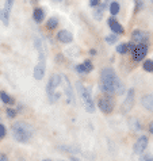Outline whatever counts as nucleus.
Wrapping results in <instances>:
<instances>
[{
    "instance_id": "nucleus-34",
    "label": "nucleus",
    "mask_w": 153,
    "mask_h": 161,
    "mask_svg": "<svg viewBox=\"0 0 153 161\" xmlns=\"http://www.w3.org/2000/svg\"><path fill=\"white\" fill-rule=\"evenodd\" d=\"M43 161H52V160H43Z\"/></svg>"
},
{
    "instance_id": "nucleus-2",
    "label": "nucleus",
    "mask_w": 153,
    "mask_h": 161,
    "mask_svg": "<svg viewBox=\"0 0 153 161\" xmlns=\"http://www.w3.org/2000/svg\"><path fill=\"white\" fill-rule=\"evenodd\" d=\"M35 47L39 53V58L34 68V77L37 80H42L45 76V70H46V49L41 39H35Z\"/></svg>"
},
{
    "instance_id": "nucleus-20",
    "label": "nucleus",
    "mask_w": 153,
    "mask_h": 161,
    "mask_svg": "<svg viewBox=\"0 0 153 161\" xmlns=\"http://www.w3.org/2000/svg\"><path fill=\"white\" fill-rule=\"evenodd\" d=\"M110 12H111V15H116L119 12V3L118 2L110 3Z\"/></svg>"
},
{
    "instance_id": "nucleus-28",
    "label": "nucleus",
    "mask_w": 153,
    "mask_h": 161,
    "mask_svg": "<svg viewBox=\"0 0 153 161\" xmlns=\"http://www.w3.org/2000/svg\"><path fill=\"white\" fill-rule=\"evenodd\" d=\"M144 6V3L142 2H136V8H134V12H138V10Z\"/></svg>"
},
{
    "instance_id": "nucleus-7",
    "label": "nucleus",
    "mask_w": 153,
    "mask_h": 161,
    "mask_svg": "<svg viewBox=\"0 0 153 161\" xmlns=\"http://www.w3.org/2000/svg\"><path fill=\"white\" fill-rule=\"evenodd\" d=\"M134 95H136L134 89L133 88H129L128 96H126L125 102L122 103V107H121V113H122V114H128L129 111L133 108V106H134Z\"/></svg>"
},
{
    "instance_id": "nucleus-11",
    "label": "nucleus",
    "mask_w": 153,
    "mask_h": 161,
    "mask_svg": "<svg viewBox=\"0 0 153 161\" xmlns=\"http://www.w3.org/2000/svg\"><path fill=\"white\" fill-rule=\"evenodd\" d=\"M107 23H109V27L111 29V31H112V33H114L115 35H121V34L125 33L123 26L121 25L114 16H110L109 19H107Z\"/></svg>"
},
{
    "instance_id": "nucleus-8",
    "label": "nucleus",
    "mask_w": 153,
    "mask_h": 161,
    "mask_svg": "<svg viewBox=\"0 0 153 161\" xmlns=\"http://www.w3.org/2000/svg\"><path fill=\"white\" fill-rule=\"evenodd\" d=\"M132 42L133 43H149V34L146 33V31H144V30H134L133 31V34H132Z\"/></svg>"
},
{
    "instance_id": "nucleus-27",
    "label": "nucleus",
    "mask_w": 153,
    "mask_h": 161,
    "mask_svg": "<svg viewBox=\"0 0 153 161\" xmlns=\"http://www.w3.org/2000/svg\"><path fill=\"white\" fill-rule=\"evenodd\" d=\"M7 115L10 118H15L16 117V111L14 108H7Z\"/></svg>"
},
{
    "instance_id": "nucleus-25",
    "label": "nucleus",
    "mask_w": 153,
    "mask_h": 161,
    "mask_svg": "<svg viewBox=\"0 0 153 161\" xmlns=\"http://www.w3.org/2000/svg\"><path fill=\"white\" fill-rule=\"evenodd\" d=\"M12 6H14V2H11V0H10V2H6V3H4V8H3V10L10 14V11H11Z\"/></svg>"
},
{
    "instance_id": "nucleus-31",
    "label": "nucleus",
    "mask_w": 153,
    "mask_h": 161,
    "mask_svg": "<svg viewBox=\"0 0 153 161\" xmlns=\"http://www.w3.org/2000/svg\"><path fill=\"white\" fill-rule=\"evenodd\" d=\"M0 161H8V158H7V156L4 154V153H2L0 154Z\"/></svg>"
},
{
    "instance_id": "nucleus-13",
    "label": "nucleus",
    "mask_w": 153,
    "mask_h": 161,
    "mask_svg": "<svg viewBox=\"0 0 153 161\" xmlns=\"http://www.w3.org/2000/svg\"><path fill=\"white\" fill-rule=\"evenodd\" d=\"M75 69H76V72H79V73H89L94 69V64L91 62V60H84L82 64L76 65Z\"/></svg>"
},
{
    "instance_id": "nucleus-19",
    "label": "nucleus",
    "mask_w": 153,
    "mask_h": 161,
    "mask_svg": "<svg viewBox=\"0 0 153 161\" xmlns=\"http://www.w3.org/2000/svg\"><path fill=\"white\" fill-rule=\"evenodd\" d=\"M57 25H58V19L57 18H49L48 22H46V27L48 29H56L57 27Z\"/></svg>"
},
{
    "instance_id": "nucleus-18",
    "label": "nucleus",
    "mask_w": 153,
    "mask_h": 161,
    "mask_svg": "<svg viewBox=\"0 0 153 161\" xmlns=\"http://www.w3.org/2000/svg\"><path fill=\"white\" fill-rule=\"evenodd\" d=\"M107 6L106 3H103V4H99V6L96 7V11L94 12V16H95V19H102V14H103V8H105Z\"/></svg>"
},
{
    "instance_id": "nucleus-4",
    "label": "nucleus",
    "mask_w": 153,
    "mask_h": 161,
    "mask_svg": "<svg viewBox=\"0 0 153 161\" xmlns=\"http://www.w3.org/2000/svg\"><path fill=\"white\" fill-rule=\"evenodd\" d=\"M76 87H77V91H79L80 96H82V99H83L85 110H87L88 113H94V111H95V102H94V99H92L91 89H89L88 87H85L84 84L80 83V81L76 83Z\"/></svg>"
},
{
    "instance_id": "nucleus-14",
    "label": "nucleus",
    "mask_w": 153,
    "mask_h": 161,
    "mask_svg": "<svg viewBox=\"0 0 153 161\" xmlns=\"http://www.w3.org/2000/svg\"><path fill=\"white\" fill-rule=\"evenodd\" d=\"M57 39L62 43H71L73 41V35H72V33L68 30H61V31H58V34H57Z\"/></svg>"
},
{
    "instance_id": "nucleus-6",
    "label": "nucleus",
    "mask_w": 153,
    "mask_h": 161,
    "mask_svg": "<svg viewBox=\"0 0 153 161\" xmlns=\"http://www.w3.org/2000/svg\"><path fill=\"white\" fill-rule=\"evenodd\" d=\"M148 54V45L146 43H138L136 45V47L132 52V57L136 62H139L145 58V56Z\"/></svg>"
},
{
    "instance_id": "nucleus-21",
    "label": "nucleus",
    "mask_w": 153,
    "mask_h": 161,
    "mask_svg": "<svg viewBox=\"0 0 153 161\" xmlns=\"http://www.w3.org/2000/svg\"><path fill=\"white\" fill-rule=\"evenodd\" d=\"M142 68L146 70V72H150L153 73V61L152 60H145L142 64Z\"/></svg>"
},
{
    "instance_id": "nucleus-12",
    "label": "nucleus",
    "mask_w": 153,
    "mask_h": 161,
    "mask_svg": "<svg viewBox=\"0 0 153 161\" xmlns=\"http://www.w3.org/2000/svg\"><path fill=\"white\" fill-rule=\"evenodd\" d=\"M146 146H148V137L146 136H141L137 140L136 144H134L133 150H134V153L136 154H142L144 150L146 149Z\"/></svg>"
},
{
    "instance_id": "nucleus-1",
    "label": "nucleus",
    "mask_w": 153,
    "mask_h": 161,
    "mask_svg": "<svg viewBox=\"0 0 153 161\" xmlns=\"http://www.w3.org/2000/svg\"><path fill=\"white\" fill-rule=\"evenodd\" d=\"M100 88L107 95H122L125 92V84L112 68H103L100 72Z\"/></svg>"
},
{
    "instance_id": "nucleus-17",
    "label": "nucleus",
    "mask_w": 153,
    "mask_h": 161,
    "mask_svg": "<svg viewBox=\"0 0 153 161\" xmlns=\"http://www.w3.org/2000/svg\"><path fill=\"white\" fill-rule=\"evenodd\" d=\"M0 99H2L3 103H6V104H10V106L15 104V99L12 96L8 95L6 91H0Z\"/></svg>"
},
{
    "instance_id": "nucleus-15",
    "label": "nucleus",
    "mask_w": 153,
    "mask_h": 161,
    "mask_svg": "<svg viewBox=\"0 0 153 161\" xmlns=\"http://www.w3.org/2000/svg\"><path fill=\"white\" fill-rule=\"evenodd\" d=\"M141 104L145 107L148 111L153 113V93H148L141 97Z\"/></svg>"
},
{
    "instance_id": "nucleus-33",
    "label": "nucleus",
    "mask_w": 153,
    "mask_h": 161,
    "mask_svg": "<svg viewBox=\"0 0 153 161\" xmlns=\"http://www.w3.org/2000/svg\"><path fill=\"white\" fill-rule=\"evenodd\" d=\"M149 130H150V133L153 134V122H152V123L149 125Z\"/></svg>"
},
{
    "instance_id": "nucleus-9",
    "label": "nucleus",
    "mask_w": 153,
    "mask_h": 161,
    "mask_svg": "<svg viewBox=\"0 0 153 161\" xmlns=\"http://www.w3.org/2000/svg\"><path fill=\"white\" fill-rule=\"evenodd\" d=\"M61 81L64 83V93L66 95L68 103H73L75 102V93H73V88H72V84L69 81V79L64 75V76H61Z\"/></svg>"
},
{
    "instance_id": "nucleus-24",
    "label": "nucleus",
    "mask_w": 153,
    "mask_h": 161,
    "mask_svg": "<svg viewBox=\"0 0 153 161\" xmlns=\"http://www.w3.org/2000/svg\"><path fill=\"white\" fill-rule=\"evenodd\" d=\"M116 39H118V35L110 34V35H107V37H106V42H107V43H110V45H112V43H115V42H116Z\"/></svg>"
},
{
    "instance_id": "nucleus-32",
    "label": "nucleus",
    "mask_w": 153,
    "mask_h": 161,
    "mask_svg": "<svg viewBox=\"0 0 153 161\" xmlns=\"http://www.w3.org/2000/svg\"><path fill=\"white\" fill-rule=\"evenodd\" d=\"M89 54L95 56V54H96V50H95V49H91V50H89Z\"/></svg>"
},
{
    "instance_id": "nucleus-16",
    "label": "nucleus",
    "mask_w": 153,
    "mask_h": 161,
    "mask_svg": "<svg viewBox=\"0 0 153 161\" xmlns=\"http://www.w3.org/2000/svg\"><path fill=\"white\" fill-rule=\"evenodd\" d=\"M43 18H45V10L41 7H37V8H34V11H33V19L37 22V23H41V22L43 20Z\"/></svg>"
},
{
    "instance_id": "nucleus-30",
    "label": "nucleus",
    "mask_w": 153,
    "mask_h": 161,
    "mask_svg": "<svg viewBox=\"0 0 153 161\" xmlns=\"http://www.w3.org/2000/svg\"><path fill=\"white\" fill-rule=\"evenodd\" d=\"M99 4H100V2H98V0H91V2H89V6L91 7H98Z\"/></svg>"
},
{
    "instance_id": "nucleus-3",
    "label": "nucleus",
    "mask_w": 153,
    "mask_h": 161,
    "mask_svg": "<svg viewBox=\"0 0 153 161\" xmlns=\"http://www.w3.org/2000/svg\"><path fill=\"white\" fill-rule=\"evenodd\" d=\"M12 136L18 142L22 144H27L30 141V138L33 137V129L30 125L25 123V122H15L12 125Z\"/></svg>"
},
{
    "instance_id": "nucleus-29",
    "label": "nucleus",
    "mask_w": 153,
    "mask_h": 161,
    "mask_svg": "<svg viewBox=\"0 0 153 161\" xmlns=\"http://www.w3.org/2000/svg\"><path fill=\"white\" fill-rule=\"evenodd\" d=\"M139 161H153V158L150 157V156H141Z\"/></svg>"
},
{
    "instance_id": "nucleus-26",
    "label": "nucleus",
    "mask_w": 153,
    "mask_h": 161,
    "mask_svg": "<svg viewBox=\"0 0 153 161\" xmlns=\"http://www.w3.org/2000/svg\"><path fill=\"white\" fill-rule=\"evenodd\" d=\"M6 133H7L6 126L0 123V138H4V137H6Z\"/></svg>"
},
{
    "instance_id": "nucleus-5",
    "label": "nucleus",
    "mask_w": 153,
    "mask_h": 161,
    "mask_svg": "<svg viewBox=\"0 0 153 161\" xmlns=\"http://www.w3.org/2000/svg\"><path fill=\"white\" fill-rule=\"evenodd\" d=\"M114 106H115V102H114V99H112V96H110V95L102 96L100 99L98 100L99 110L103 111L105 114H110L111 111L114 110Z\"/></svg>"
},
{
    "instance_id": "nucleus-23",
    "label": "nucleus",
    "mask_w": 153,
    "mask_h": 161,
    "mask_svg": "<svg viewBox=\"0 0 153 161\" xmlns=\"http://www.w3.org/2000/svg\"><path fill=\"white\" fill-rule=\"evenodd\" d=\"M8 15H10L8 12H6L3 8H0V20H2L4 25L8 23Z\"/></svg>"
},
{
    "instance_id": "nucleus-22",
    "label": "nucleus",
    "mask_w": 153,
    "mask_h": 161,
    "mask_svg": "<svg viewBox=\"0 0 153 161\" xmlns=\"http://www.w3.org/2000/svg\"><path fill=\"white\" fill-rule=\"evenodd\" d=\"M116 52L121 53V54H125V53H128V52H129V49H128V43H126V42L119 43L118 46H116Z\"/></svg>"
},
{
    "instance_id": "nucleus-10",
    "label": "nucleus",
    "mask_w": 153,
    "mask_h": 161,
    "mask_svg": "<svg viewBox=\"0 0 153 161\" xmlns=\"http://www.w3.org/2000/svg\"><path fill=\"white\" fill-rule=\"evenodd\" d=\"M61 83V75H57V73H54V75H52L50 76V79H49V81H48V95H49V97H50L53 93L56 92V88L58 87V84Z\"/></svg>"
}]
</instances>
